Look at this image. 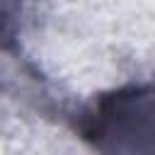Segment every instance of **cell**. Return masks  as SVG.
Listing matches in <instances>:
<instances>
[{
	"instance_id": "1",
	"label": "cell",
	"mask_w": 155,
	"mask_h": 155,
	"mask_svg": "<svg viewBox=\"0 0 155 155\" xmlns=\"http://www.w3.org/2000/svg\"><path fill=\"white\" fill-rule=\"evenodd\" d=\"M80 133L102 155H155V85H133L94 99Z\"/></svg>"
}]
</instances>
